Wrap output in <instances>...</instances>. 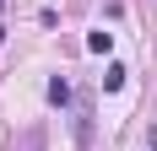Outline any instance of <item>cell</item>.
I'll return each mask as SVG.
<instances>
[{
  "mask_svg": "<svg viewBox=\"0 0 157 151\" xmlns=\"http://www.w3.org/2000/svg\"><path fill=\"white\" fill-rule=\"evenodd\" d=\"M87 49H92V54H109V49H114V32H92Z\"/></svg>",
  "mask_w": 157,
  "mask_h": 151,
  "instance_id": "obj_3",
  "label": "cell"
},
{
  "mask_svg": "<svg viewBox=\"0 0 157 151\" xmlns=\"http://www.w3.org/2000/svg\"><path fill=\"white\" fill-rule=\"evenodd\" d=\"M125 65H109V70H103V92H119V87H125Z\"/></svg>",
  "mask_w": 157,
  "mask_h": 151,
  "instance_id": "obj_2",
  "label": "cell"
},
{
  "mask_svg": "<svg viewBox=\"0 0 157 151\" xmlns=\"http://www.w3.org/2000/svg\"><path fill=\"white\" fill-rule=\"evenodd\" d=\"M49 103H54V108L71 103V81H65V76H54V81H49Z\"/></svg>",
  "mask_w": 157,
  "mask_h": 151,
  "instance_id": "obj_1",
  "label": "cell"
},
{
  "mask_svg": "<svg viewBox=\"0 0 157 151\" xmlns=\"http://www.w3.org/2000/svg\"><path fill=\"white\" fill-rule=\"evenodd\" d=\"M0 43H6V27H0Z\"/></svg>",
  "mask_w": 157,
  "mask_h": 151,
  "instance_id": "obj_4",
  "label": "cell"
}]
</instances>
